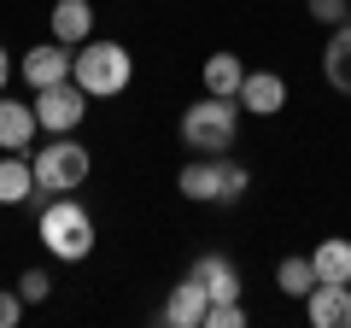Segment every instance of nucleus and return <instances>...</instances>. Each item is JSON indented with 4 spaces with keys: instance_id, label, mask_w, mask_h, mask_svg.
Here are the masks:
<instances>
[{
    "instance_id": "nucleus-1",
    "label": "nucleus",
    "mask_w": 351,
    "mask_h": 328,
    "mask_svg": "<svg viewBox=\"0 0 351 328\" xmlns=\"http://www.w3.org/2000/svg\"><path fill=\"white\" fill-rule=\"evenodd\" d=\"M129 76H135V59H129V47H117V41H94L88 36L82 47H76V59H71V82L88 94V100L123 94Z\"/></svg>"
},
{
    "instance_id": "nucleus-2",
    "label": "nucleus",
    "mask_w": 351,
    "mask_h": 328,
    "mask_svg": "<svg viewBox=\"0 0 351 328\" xmlns=\"http://www.w3.org/2000/svg\"><path fill=\"white\" fill-rule=\"evenodd\" d=\"M36 229H41V246H47L53 258H64V264H82V258L94 253V217H88L71 194H53V200L41 205Z\"/></svg>"
},
{
    "instance_id": "nucleus-3",
    "label": "nucleus",
    "mask_w": 351,
    "mask_h": 328,
    "mask_svg": "<svg viewBox=\"0 0 351 328\" xmlns=\"http://www.w3.org/2000/svg\"><path fill=\"white\" fill-rule=\"evenodd\" d=\"M240 135V100H223V94H205V100H193L188 112H182V141H188L193 152H228Z\"/></svg>"
},
{
    "instance_id": "nucleus-4",
    "label": "nucleus",
    "mask_w": 351,
    "mask_h": 328,
    "mask_svg": "<svg viewBox=\"0 0 351 328\" xmlns=\"http://www.w3.org/2000/svg\"><path fill=\"white\" fill-rule=\"evenodd\" d=\"M88 170H94V159H88V147H76L71 135H53L47 147L36 152V188L41 194H76L88 182Z\"/></svg>"
},
{
    "instance_id": "nucleus-5",
    "label": "nucleus",
    "mask_w": 351,
    "mask_h": 328,
    "mask_svg": "<svg viewBox=\"0 0 351 328\" xmlns=\"http://www.w3.org/2000/svg\"><path fill=\"white\" fill-rule=\"evenodd\" d=\"M82 112H88V94L76 89L71 76L53 82V89H36V124L47 129V135H71V129L82 124Z\"/></svg>"
},
{
    "instance_id": "nucleus-6",
    "label": "nucleus",
    "mask_w": 351,
    "mask_h": 328,
    "mask_svg": "<svg viewBox=\"0 0 351 328\" xmlns=\"http://www.w3.org/2000/svg\"><path fill=\"white\" fill-rule=\"evenodd\" d=\"M311 328H351V281H316L304 293Z\"/></svg>"
},
{
    "instance_id": "nucleus-7",
    "label": "nucleus",
    "mask_w": 351,
    "mask_h": 328,
    "mask_svg": "<svg viewBox=\"0 0 351 328\" xmlns=\"http://www.w3.org/2000/svg\"><path fill=\"white\" fill-rule=\"evenodd\" d=\"M71 59H76V53L64 47V41H41V47L24 53V82H29V89H53V82L71 76Z\"/></svg>"
},
{
    "instance_id": "nucleus-8",
    "label": "nucleus",
    "mask_w": 351,
    "mask_h": 328,
    "mask_svg": "<svg viewBox=\"0 0 351 328\" xmlns=\"http://www.w3.org/2000/svg\"><path fill=\"white\" fill-rule=\"evenodd\" d=\"M246 112H258V117H276L281 106H287V82H281L276 71H246V82H240V94H234Z\"/></svg>"
},
{
    "instance_id": "nucleus-9",
    "label": "nucleus",
    "mask_w": 351,
    "mask_h": 328,
    "mask_svg": "<svg viewBox=\"0 0 351 328\" xmlns=\"http://www.w3.org/2000/svg\"><path fill=\"white\" fill-rule=\"evenodd\" d=\"M205 311H211V293L188 276V281H176L170 305H164V323L170 328H205Z\"/></svg>"
},
{
    "instance_id": "nucleus-10",
    "label": "nucleus",
    "mask_w": 351,
    "mask_h": 328,
    "mask_svg": "<svg viewBox=\"0 0 351 328\" xmlns=\"http://www.w3.org/2000/svg\"><path fill=\"white\" fill-rule=\"evenodd\" d=\"M217 159H223V152H217ZM211 152H199V159L193 164H182V176H176V188L188 194V200H223V164H217Z\"/></svg>"
},
{
    "instance_id": "nucleus-11",
    "label": "nucleus",
    "mask_w": 351,
    "mask_h": 328,
    "mask_svg": "<svg viewBox=\"0 0 351 328\" xmlns=\"http://www.w3.org/2000/svg\"><path fill=\"white\" fill-rule=\"evenodd\" d=\"M36 106L24 100H0V152H29V141H36Z\"/></svg>"
},
{
    "instance_id": "nucleus-12",
    "label": "nucleus",
    "mask_w": 351,
    "mask_h": 328,
    "mask_svg": "<svg viewBox=\"0 0 351 328\" xmlns=\"http://www.w3.org/2000/svg\"><path fill=\"white\" fill-rule=\"evenodd\" d=\"M88 36H94V6L88 0H53V41L82 47Z\"/></svg>"
},
{
    "instance_id": "nucleus-13",
    "label": "nucleus",
    "mask_w": 351,
    "mask_h": 328,
    "mask_svg": "<svg viewBox=\"0 0 351 328\" xmlns=\"http://www.w3.org/2000/svg\"><path fill=\"white\" fill-rule=\"evenodd\" d=\"M322 76L334 94H351V18L328 36V53H322Z\"/></svg>"
},
{
    "instance_id": "nucleus-14",
    "label": "nucleus",
    "mask_w": 351,
    "mask_h": 328,
    "mask_svg": "<svg viewBox=\"0 0 351 328\" xmlns=\"http://www.w3.org/2000/svg\"><path fill=\"white\" fill-rule=\"evenodd\" d=\"M36 194V164L24 152H6L0 159V205H24Z\"/></svg>"
},
{
    "instance_id": "nucleus-15",
    "label": "nucleus",
    "mask_w": 351,
    "mask_h": 328,
    "mask_svg": "<svg viewBox=\"0 0 351 328\" xmlns=\"http://www.w3.org/2000/svg\"><path fill=\"white\" fill-rule=\"evenodd\" d=\"M199 76H205V94H223V100H234L240 82H246V65H240V53H211Z\"/></svg>"
},
{
    "instance_id": "nucleus-16",
    "label": "nucleus",
    "mask_w": 351,
    "mask_h": 328,
    "mask_svg": "<svg viewBox=\"0 0 351 328\" xmlns=\"http://www.w3.org/2000/svg\"><path fill=\"white\" fill-rule=\"evenodd\" d=\"M193 281H199L211 299H240V276H234V264H228V258H217V253H205L199 264H193Z\"/></svg>"
},
{
    "instance_id": "nucleus-17",
    "label": "nucleus",
    "mask_w": 351,
    "mask_h": 328,
    "mask_svg": "<svg viewBox=\"0 0 351 328\" xmlns=\"http://www.w3.org/2000/svg\"><path fill=\"white\" fill-rule=\"evenodd\" d=\"M316 281H351V240H322L311 253Z\"/></svg>"
},
{
    "instance_id": "nucleus-18",
    "label": "nucleus",
    "mask_w": 351,
    "mask_h": 328,
    "mask_svg": "<svg viewBox=\"0 0 351 328\" xmlns=\"http://www.w3.org/2000/svg\"><path fill=\"white\" fill-rule=\"evenodd\" d=\"M276 288L287 293V299H304V293L316 288V270H311V258H281V270H276Z\"/></svg>"
},
{
    "instance_id": "nucleus-19",
    "label": "nucleus",
    "mask_w": 351,
    "mask_h": 328,
    "mask_svg": "<svg viewBox=\"0 0 351 328\" xmlns=\"http://www.w3.org/2000/svg\"><path fill=\"white\" fill-rule=\"evenodd\" d=\"M205 328H246V311H240V299H211V311H205Z\"/></svg>"
},
{
    "instance_id": "nucleus-20",
    "label": "nucleus",
    "mask_w": 351,
    "mask_h": 328,
    "mask_svg": "<svg viewBox=\"0 0 351 328\" xmlns=\"http://www.w3.org/2000/svg\"><path fill=\"white\" fill-rule=\"evenodd\" d=\"M217 164H223V205H234L240 194H246V182H252V176H246V164H234L228 152H223Z\"/></svg>"
},
{
    "instance_id": "nucleus-21",
    "label": "nucleus",
    "mask_w": 351,
    "mask_h": 328,
    "mask_svg": "<svg viewBox=\"0 0 351 328\" xmlns=\"http://www.w3.org/2000/svg\"><path fill=\"white\" fill-rule=\"evenodd\" d=\"M304 6H311V18H316V24H328V30H339L351 18V0H304Z\"/></svg>"
},
{
    "instance_id": "nucleus-22",
    "label": "nucleus",
    "mask_w": 351,
    "mask_h": 328,
    "mask_svg": "<svg viewBox=\"0 0 351 328\" xmlns=\"http://www.w3.org/2000/svg\"><path fill=\"white\" fill-rule=\"evenodd\" d=\"M47 293H53V281L41 276V270H24V276H18V299H24V305H41Z\"/></svg>"
},
{
    "instance_id": "nucleus-23",
    "label": "nucleus",
    "mask_w": 351,
    "mask_h": 328,
    "mask_svg": "<svg viewBox=\"0 0 351 328\" xmlns=\"http://www.w3.org/2000/svg\"><path fill=\"white\" fill-rule=\"evenodd\" d=\"M18 316H24V299L0 288V328H18Z\"/></svg>"
},
{
    "instance_id": "nucleus-24",
    "label": "nucleus",
    "mask_w": 351,
    "mask_h": 328,
    "mask_svg": "<svg viewBox=\"0 0 351 328\" xmlns=\"http://www.w3.org/2000/svg\"><path fill=\"white\" fill-rule=\"evenodd\" d=\"M6 76H12V59H6V47H0V89H6Z\"/></svg>"
}]
</instances>
